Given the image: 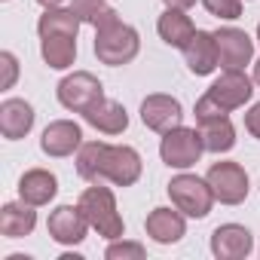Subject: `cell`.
<instances>
[{
    "label": "cell",
    "instance_id": "6da1fadb",
    "mask_svg": "<svg viewBox=\"0 0 260 260\" xmlns=\"http://www.w3.org/2000/svg\"><path fill=\"white\" fill-rule=\"evenodd\" d=\"M77 175L89 184L110 181L116 187H132L141 178V156L128 144L89 141L77 150Z\"/></svg>",
    "mask_w": 260,
    "mask_h": 260
},
{
    "label": "cell",
    "instance_id": "7a4b0ae2",
    "mask_svg": "<svg viewBox=\"0 0 260 260\" xmlns=\"http://www.w3.org/2000/svg\"><path fill=\"white\" fill-rule=\"evenodd\" d=\"M77 205L83 208L89 226H92L98 236H104V239H110V242H113V239H122L125 223H122V217H119V211H116V196H113L110 187H101V184L86 187V190L80 193V202H77Z\"/></svg>",
    "mask_w": 260,
    "mask_h": 260
},
{
    "label": "cell",
    "instance_id": "3957f363",
    "mask_svg": "<svg viewBox=\"0 0 260 260\" xmlns=\"http://www.w3.org/2000/svg\"><path fill=\"white\" fill-rule=\"evenodd\" d=\"M141 49V37L132 25L125 22H116L104 31H95V55L101 64L107 68H122L128 64Z\"/></svg>",
    "mask_w": 260,
    "mask_h": 260
},
{
    "label": "cell",
    "instance_id": "277c9868",
    "mask_svg": "<svg viewBox=\"0 0 260 260\" xmlns=\"http://www.w3.org/2000/svg\"><path fill=\"white\" fill-rule=\"evenodd\" d=\"M169 196H172V205L178 211H184L187 217H208L211 214V205H214V190L205 178H196V175H178L172 178L169 184Z\"/></svg>",
    "mask_w": 260,
    "mask_h": 260
},
{
    "label": "cell",
    "instance_id": "5b68a950",
    "mask_svg": "<svg viewBox=\"0 0 260 260\" xmlns=\"http://www.w3.org/2000/svg\"><path fill=\"white\" fill-rule=\"evenodd\" d=\"M202 153H205V147H202V138H199V128L178 125L172 132H166L162 141H159V156L169 169H190V166L199 162Z\"/></svg>",
    "mask_w": 260,
    "mask_h": 260
},
{
    "label": "cell",
    "instance_id": "8992f818",
    "mask_svg": "<svg viewBox=\"0 0 260 260\" xmlns=\"http://www.w3.org/2000/svg\"><path fill=\"white\" fill-rule=\"evenodd\" d=\"M58 104L74 110V113H86L92 104H98L104 98V86L95 74L89 71H74L71 77H64L58 83Z\"/></svg>",
    "mask_w": 260,
    "mask_h": 260
},
{
    "label": "cell",
    "instance_id": "52a82bcc",
    "mask_svg": "<svg viewBox=\"0 0 260 260\" xmlns=\"http://www.w3.org/2000/svg\"><path fill=\"white\" fill-rule=\"evenodd\" d=\"M214 190V199L223 205H242L248 199V175L239 162H214L205 175Z\"/></svg>",
    "mask_w": 260,
    "mask_h": 260
},
{
    "label": "cell",
    "instance_id": "ba28073f",
    "mask_svg": "<svg viewBox=\"0 0 260 260\" xmlns=\"http://www.w3.org/2000/svg\"><path fill=\"white\" fill-rule=\"evenodd\" d=\"M181 119H184L181 101L172 98V95L156 92V95H147V98L141 101V122H144L147 128H153V132H159V135L178 128Z\"/></svg>",
    "mask_w": 260,
    "mask_h": 260
},
{
    "label": "cell",
    "instance_id": "9c48e42d",
    "mask_svg": "<svg viewBox=\"0 0 260 260\" xmlns=\"http://www.w3.org/2000/svg\"><path fill=\"white\" fill-rule=\"evenodd\" d=\"M208 95L223 107V110H239L251 101L254 95V80L245 77V71H223L211 86H208Z\"/></svg>",
    "mask_w": 260,
    "mask_h": 260
},
{
    "label": "cell",
    "instance_id": "30bf717a",
    "mask_svg": "<svg viewBox=\"0 0 260 260\" xmlns=\"http://www.w3.org/2000/svg\"><path fill=\"white\" fill-rule=\"evenodd\" d=\"M46 230H49L52 242H58V245H80L92 226H89V220H86L80 205H58L49 214Z\"/></svg>",
    "mask_w": 260,
    "mask_h": 260
},
{
    "label": "cell",
    "instance_id": "8fae6325",
    "mask_svg": "<svg viewBox=\"0 0 260 260\" xmlns=\"http://www.w3.org/2000/svg\"><path fill=\"white\" fill-rule=\"evenodd\" d=\"M217 52H220V68L223 71H245V64L254 55V40L242 28H217L214 31Z\"/></svg>",
    "mask_w": 260,
    "mask_h": 260
},
{
    "label": "cell",
    "instance_id": "7c38bea8",
    "mask_svg": "<svg viewBox=\"0 0 260 260\" xmlns=\"http://www.w3.org/2000/svg\"><path fill=\"white\" fill-rule=\"evenodd\" d=\"M83 147V128L74 119H55L43 128V138H40V150L46 156H74V150Z\"/></svg>",
    "mask_w": 260,
    "mask_h": 260
},
{
    "label": "cell",
    "instance_id": "4fadbf2b",
    "mask_svg": "<svg viewBox=\"0 0 260 260\" xmlns=\"http://www.w3.org/2000/svg\"><path fill=\"white\" fill-rule=\"evenodd\" d=\"M254 248V236L242 223H223L211 233V254L217 260H242Z\"/></svg>",
    "mask_w": 260,
    "mask_h": 260
},
{
    "label": "cell",
    "instance_id": "5bb4252c",
    "mask_svg": "<svg viewBox=\"0 0 260 260\" xmlns=\"http://www.w3.org/2000/svg\"><path fill=\"white\" fill-rule=\"evenodd\" d=\"M184 61H187L190 74H196V77L214 74V68L220 64V52H217L214 34L211 31H196L193 40L184 46Z\"/></svg>",
    "mask_w": 260,
    "mask_h": 260
},
{
    "label": "cell",
    "instance_id": "9a60e30c",
    "mask_svg": "<svg viewBox=\"0 0 260 260\" xmlns=\"http://www.w3.org/2000/svg\"><path fill=\"white\" fill-rule=\"evenodd\" d=\"M187 214L184 211H172V208H153L144 220V230L147 236L156 242V245H175L187 236Z\"/></svg>",
    "mask_w": 260,
    "mask_h": 260
},
{
    "label": "cell",
    "instance_id": "2e32d148",
    "mask_svg": "<svg viewBox=\"0 0 260 260\" xmlns=\"http://www.w3.org/2000/svg\"><path fill=\"white\" fill-rule=\"evenodd\" d=\"M34 128V107L25 98H7L0 104V132L7 141H19Z\"/></svg>",
    "mask_w": 260,
    "mask_h": 260
},
{
    "label": "cell",
    "instance_id": "e0dca14e",
    "mask_svg": "<svg viewBox=\"0 0 260 260\" xmlns=\"http://www.w3.org/2000/svg\"><path fill=\"white\" fill-rule=\"evenodd\" d=\"M83 119H86L92 128L104 132V135H122L125 128H128V113H125V107H122L119 101H113V98H101L98 104H92V107L83 113Z\"/></svg>",
    "mask_w": 260,
    "mask_h": 260
},
{
    "label": "cell",
    "instance_id": "ac0fdd59",
    "mask_svg": "<svg viewBox=\"0 0 260 260\" xmlns=\"http://www.w3.org/2000/svg\"><path fill=\"white\" fill-rule=\"evenodd\" d=\"M55 193H58V181H55V175L46 172V169H31V172H25L22 181H19V196H22L28 205H34V208L49 205V202L55 199Z\"/></svg>",
    "mask_w": 260,
    "mask_h": 260
},
{
    "label": "cell",
    "instance_id": "d6986e66",
    "mask_svg": "<svg viewBox=\"0 0 260 260\" xmlns=\"http://www.w3.org/2000/svg\"><path fill=\"white\" fill-rule=\"evenodd\" d=\"M34 226H37V211L25 199L22 202H7L4 208H0V233H4L7 239L31 236Z\"/></svg>",
    "mask_w": 260,
    "mask_h": 260
},
{
    "label": "cell",
    "instance_id": "ffe728a7",
    "mask_svg": "<svg viewBox=\"0 0 260 260\" xmlns=\"http://www.w3.org/2000/svg\"><path fill=\"white\" fill-rule=\"evenodd\" d=\"M199 128V138H202V147L208 153H226L236 147V128L230 122V116H211V119H199L196 122Z\"/></svg>",
    "mask_w": 260,
    "mask_h": 260
},
{
    "label": "cell",
    "instance_id": "44dd1931",
    "mask_svg": "<svg viewBox=\"0 0 260 260\" xmlns=\"http://www.w3.org/2000/svg\"><path fill=\"white\" fill-rule=\"evenodd\" d=\"M40 55L52 71H64L77 58V34H40Z\"/></svg>",
    "mask_w": 260,
    "mask_h": 260
},
{
    "label": "cell",
    "instance_id": "7402d4cb",
    "mask_svg": "<svg viewBox=\"0 0 260 260\" xmlns=\"http://www.w3.org/2000/svg\"><path fill=\"white\" fill-rule=\"evenodd\" d=\"M156 31H159V37H162L169 46L184 49V46L193 40L196 25L190 22V16H187L184 10H166V13L159 16V22H156Z\"/></svg>",
    "mask_w": 260,
    "mask_h": 260
},
{
    "label": "cell",
    "instance_id": "603a6c76",
    "mask_svg": "<svg viewBox=\"0 0 260 260\" xmlns=\"http://www.w3.org/2000/svg\"><path fill=\"white\" fill-rule=\"evenodd\" d=\"M71 10L80 16L83 25H92L95 31H104V28H110V25L119 22V13L113 7H107L104 0H74Z\"/></svg>",
    "mask_w": 260,
    "mask_h": 260
},
{
    "label": "cell",
    "instance_id": "cb8c5ba5",
    "mask_svg": "<svg viewBox=\"0 0 260 260\" xmlns=\"http://www.w3.org/2000/svg\"><path fill=\"white\" fill-rule=\"evenodd\" d=\"M80 25H83V22H80V16H77L74 10L55 7V10H46V13L40 16L37 34H77Z\"/></svg>",
    "mask_w": 260,
    "mask_h": 260
},
{
    "label": "cell",
    "instance_id": "d4e9b609",
    "mask_svg": "<svg viewBox=\"0 0 260 260\" xmlns=\"http://www.w3.org/2000/svg\"><path fill=\"white\" fill-rule=\"evenodd\" d=\"M104 257L107 260H141L144 257V245L141 242H119V239H113L110 245H107V251H104Z\"/></svg>",
    "mask_w": 260,
    "mask_h": 260
},
{
    "label": "cell",
    "instance_id": "484cf974",
    "mask_svg": "<svg viewBox=\"0 0 260 260\" xmlns=\"http://www.w3.org/2000/svg\"><path fill=\"white\" fill-rule=\"evenodd\" d=\"M202 7H205L211 16L226 19V22H233V19L242 16V0H202Z\"/></svg>",
    "mask_w": 260,
    "mask_h": 260
},
{
    "label": "cell",
    "instance_id": "4316f807",
    "mask_svg": "<svg viewBox=\"0 0 260 260\" xmlns=\"http://www.w3.org/2000/svg\"><path fill=\"white\" fill-rule=\"evenodd\" d=\"M0 68H4V80H0V89H13L16 77H19V61L13 52H0Z\"/></svg>",
    "mask_w": 260,
    "mask_h": 260
},
{
    "label": "cell",
    "instance_id": "83f0119b",
    "mask_svg": "<svg viewBox=\"0 0 260 260\" xmlns=\"http://www.w3.org/2000/svg\"><path fill=\"white\" fill-rule=\"evenodd\" d=\"M245 128H248V132H251L257 141H260V101L245 113Z\"/></svg>",
    "mask_w": 260,
    "mask_h": 260
},
{
    "label": "cell",
    "instance_id": "f1b7e54d",
    "mask_svg": "<svg viewBox=\"0 0 260 260\" xmlns=\"http://www.w3.org/2000/svg\"><path fill=\"white\" fill-rule=\"evenodd\" d=\"M166 4V10H190V7H196V0H162Z\"/></svg>",
    "mask_w": 260,
    "mask_h": 260
},
{
    "label": "cell",
    "instance_id": "f546056e",
    "mask_svg": "<svg viewBox=\"0 0 260 260\" xmlns=\"http://www.w3.org/2000/svg\"><path fill=\"white\" fill-rule=\"evenodd\" d=\"M37 4L43 7V10H55V7H61L64 0H37Z\"/></svg>",
    "mask_w": 260,
    "mask_h": 260
},
{
    "label": "cell",
    "instance_id": "4dcf8cb0",
    "mask_svg": "<svg viewBox=\"0 0 260 260\" xmlns=\"http://www.w3.org/2000/svg\"><path fill=\"white\" fill-rule=\"evenodd\" d=\"M254 83H257V86H260V61H257V64H254Z\"/></svg>",
    "mask_w": 260,
    "mask_h": 260
},
{
    "label": "cell",
    "instance_id": "1f68e13d",
    "mask_svg": "<svg viewBox=\"0 0 260 260\" xmlns=\"http://www.w3.org/2000/svg\"><path fill=\"white\" fill-rule=\"evenodd\" d=\"M257 43H260V25H257Z\"/></svg>",
    "mask_w": 260,
    "mask_h": 260
}]
</instances>
